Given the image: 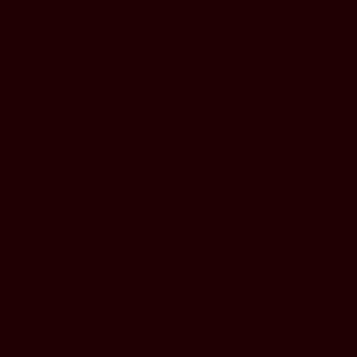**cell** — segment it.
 <instances>
[]
</instances>
